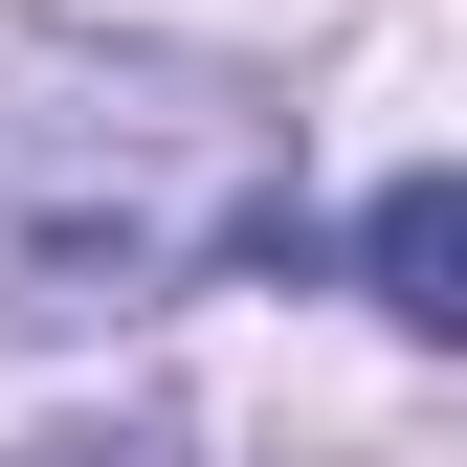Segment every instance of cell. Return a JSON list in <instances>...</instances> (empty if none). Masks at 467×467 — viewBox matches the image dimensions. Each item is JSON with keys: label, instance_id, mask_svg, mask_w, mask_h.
I'll list each match as a JSON object with an SVG mask.
<instances>
[{"label": "cell", "instance_id": "1", "mask_svg": "<svg viewBox=\"0 0 467 467\" xmlns=\"http://www.w3.org/2000/svg\"><path fill=\"white\" fill-rule=\"evenodd\" d=\"M289 111L201 45H0V357L134 334L223 267H289Z\"/></svg>", "mask_w": 467, "mask_h": 467}, {"label": "cell", "instance_id": "2", "mask_svg": "<svg viewBox=\"0 0 467 467\" xmlns=\"http://www.w3.org/2000/svg\"><path fill=\"white\" fill-rule=\"evenodd\" d=\"M357 289H379L400 334H467V179H445V156L357 201Z\"/></svg>", "mask_w": 467, "mask_h": 467}, {"label": "cell", "instance_id": "3", "mask_svg": "<svg viewBox=\"0 0 467 467\" xmlns=\"http://www.w3.org/2000/svg\"><path fill=\"white\" fill-rule=\"evenodd\" d=\"M0 467H179V423H45V445H0Z\"/></svg>", "mask_w": 467, "mask_h": 467}]
</instances>
